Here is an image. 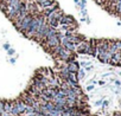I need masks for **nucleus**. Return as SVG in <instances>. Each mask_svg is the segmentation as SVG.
Masks as SVG:
<instances>
[{"mask_svg":"<svg viewBox=\"0 0 121 116\" xmlns=\"http://www.w3.org/2000/svg\"><path fill=\"white\" fill-rule=\"evenodd\" d=\"M44 40H45L46 45L50 46V47H52V49H53L55 46H57V45L60 44V40H59V37H58L57 33L53 34V36H51V37H49V38H46V39H44Z\"/></svg>","mask_w":121,"mask_h":116,"instance_id":"7ed1b4c3","label":"nucleus"},{"mask_svg":"<svg viewBox=\"0 0 121 116\" xmlns=\"http://www.w3.org/2000/svg\"><path fill=\"white\" fill-rule=\"evenodd\" d=\"M10 47H11V45H10V44H4V49H5V50H9Z\"/></svg>","mask_w":121,"mask_h":116,"instance_id":"4468645a","label":"nucleus"},{"mask_svg":"<svg viewBox=\"0 0 121 116\" xmlns=\"http://www.w3.org/2000/svg\"><path fill=\"white\" fill-rule=\"evenodd\" d=\"M115 8H116V12L121 16V4H115Z\"/></svg>","mask_w":121,"mask_h":116,"instance_id":"1a4fd4ad","label":"nucleus"},{"mask_svg":"<svg viewBox=\"0 0 121 116\" xmlns=\"http://www.w3.org/2000/svg\"><path fill=\"white\" fill-rule=\"evenodd\" d=\"M59 24H68V25L73 26V25H76V21H75V19L71 16L63 14V17L59 19Z\"/></svg>","mask_w":121,"mask_h":116,"instance_id":"20e7f679","label":"nucleus"},{"mask_svg":"<svg viewBox=\"0 0 121 116\" xmlns=\"http://www.w3.org/2000/svg\"><path fill=\"white\" fill-rule=\"evenodd\" d=\"M74 1H75V4H78V3H80V0H74Z\"/></svg>","mask_w":121,"mask_h":116,"instance_id":"2eb2a0df","label":"nucleus"},{"mask_svg":"<svg viewBox=\"0 0 121 116\" xmlns=\"http://www.w3.org/2000/svg\"><path fill=\"white\" fill-rule=\"evenodd\" d=\"M84 75H86V74H84V70H80V71H78V78H83Z\"/></svg>","mask_w":121,"mask_h":116,"instance_id":"9d476101","label":"nucleus"},{"mask_svg":"<svg viewBox=\"0 0 121 116\" xmlns=\"http://www.w3.org/2000/svg\"><path fill=\"white\" fill-rule=\"evenodd\" d=\"M35 116H43V115H40V114H36Z\"/></svg>","mask_w":121,"mask_h":116,"instance_id":"dca6fc26","label":"nucleus"},{"mask_svg":"<svg viewBox=\"0 0 121 116\" xmlns=\"http://www.w3.org/2000/svg\"><path fill=\"white\" fill-rule=\"evenodd\" d=\"M1 112H4V104L0 102V114H1Z\"/></svg>","mask_w":121,"mask_h":116,"instance_id":"ddd939ff","label":"nucleus"},{"mask_svg":"<svg viewBox=\"0 0 121 116\" xmlns=\"http://www.w3.org/2000/svg\"><path fill=\"white\" fill-rule=\"evenodd\" d=\"M32 18H33V14H31V13L29 12V13L23 18V20L20 21V24H19V26L17 27V30L20 31L23 34H26V32H27V30H29V27H30V24H31Z\"/></svg>","mask_w":121,"mask_h":116,"instance_id":"f03ea898","label":"nucleus"},{"mask_svg":"<svg viewBox=\"0 0 121 116\" xmlns=\"http://www.w3.org/2000/svg\"><path fill=\"white\" fill-rule=\"evenodd\" d=\"M45 20H46L45 16H38V14L37 16H33V18L31 20V24H30V27H29V30H27V32H26L25 36L33 38L35 34H36V32H37V30L39 29L40 24L44 23Z\"/></svg>","mask_w":121,"mask_h":116,"instance_id":"f257e3e1","label":"nucleus"},{"mask_svg":"<svg viewBox=\"0 0 121 116\" xmlns=\"http://www.w3.org/2000/svg\"><path fill=\"white\" fill-rule=\"evenodd\" d=\"M115 45H116L117 50H121V41H116V43H115Z\"/></svg>","mask_w":121,"mask_h":116,"instance_id":"f8f14e48","label":"nucleus"},{"mask_svg":"<svg viewBox=\"0 0 121 116\" xmlns=\"http://www.w3.org/2000/svg\"><path fill=\"white\" fill-rule=\"evenodd\" d=\"M53 3H55L53 0H44L43 3H40V4H38V5L40 6V8H42V10H44V8H46V7L51 6Z\"/></svg>","mask_w":121,"mask_h":116,"instance_id":"0eeeda50","label":"nucleus"},{"mask_svg":"<svg viewBox=\"0 0 121 116\" xmlns=\"http://www.w3.org/2000/svg\"><path fill=\"white\" fill-rule=\"evenodd\" d=\"M68 69H69L70 72H76V71H78V63L75 62V61H74V62H69Z\"/></svg>","mask_w":121,"mask_h":116,"instance_id":"423d86ee","label":"nucleus"},{"mask_svg":"<svg viewBox=\"0 0 121 116\" xmlns=\"http://www.w3.org/2000/svg\"><path fill=\"white\" fill-rule=\"evenodd\" d=\"M7 51H9V54H10V56H12V54H14V50H13V49H11V47H10V49H9Z\"/></svg>","mask_w":121,"mask_h":116,"instance_id":"9b49d317","label":"nucleus"},{"mask_svg":"<svg viewBox=\"0 0 121 116\" xmlns=\"http://www.w3.org/2000/svg\"><path fill=\"white\" fill-rule=\"evenodd\" d=\"M11 109H12V105L10 104V103H5L4 104V111H6V112H11Z\"/></svg>","mask_w":121,"mask_h":116,"instance_id":"6e6552de","label":"nucleus"},{"mask_svg":"<svg viewBox=\"0 0 121 116\" xmlns=\"http://www.w3.org/2000/svg\"><path fill=\"white\" fill-rule=\"evenodd\" d=\"M70 52H71V51L67 50L65 47H62V49H60V51H59V53H58V56H59V58H60V59L67 61L68 58L70 57Z\"/></svg>","mask_w":121,"mask_h":116,"instance_id":"39448f33","label":"nucleus"}]
</instances>
